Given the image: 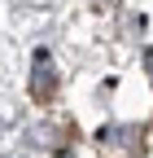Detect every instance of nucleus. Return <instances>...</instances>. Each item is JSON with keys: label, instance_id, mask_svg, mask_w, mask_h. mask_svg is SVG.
Returning <instances> with one entry per match:
<instances>
[{"label": "nucleus", "instance_id": "f257e3e1", "mask_svg": "<svg viewBox=\"0 0 153 158\" xmlns=\"http://www.w3.org/2000/svg\"><path fill=\"white\" fill-rule=\"evenodd\" d=\"M35 92L48 97L53 92V70H48V57H40V84H35Z\"/></svg>", "mask_w": 153, "mask_h": 158}]
</instances>
